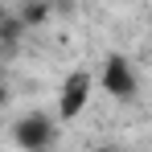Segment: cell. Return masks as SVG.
<instances>
[{"instance_id":"7a4b0ae2","label":"cell","mask_w":152,"mask_h":152,"mask_svg":"<svg viewBox=\"0 0 152 152\" xmlns=\"http://www.w3.org/2000/svg\"><path fill=\"white\" fill-rule=\"evenodd\" d=\"M58 140V119H50L45 111H29L12 124V144L25 152H45Z\"/></svg>"},{"instance_id":"3957f363","label":"cell","mask_w":152,"mask_h":152,"mask_svg":"<svg viewBox=\"0 0 152 152\" xmlns=\"http://www.w3.org/2000/svg\"><path fill=\"white\" fill-rule=\"evenodd\" d=\"M91 91H95V74H91V70H74V74L62 82L58 119H74V115H82V107L91 103Z\"/></svg>"},{"instance_id":"6da1fadb","label":"cell","mask_w":152,"mask_h":152,"mask_svg":"<svg viewBox=\"0 0 152 152\" xmlns=\"http://www.w3.org/2000/svg\"><path fill=\"white\" fill-rule=\"evenodd\" d=\"M99 91L111 95L115 103H132L140 95V70L132 66V58L107 53V62H103V70H99Z\"/></svg>"}]
</instances>
